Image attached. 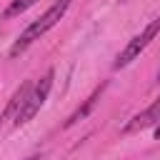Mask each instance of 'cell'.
<instances>
[{"mask_svg":"<svg viewBox=\"0 0 160 160\" xmlns=\"http://www.w3.org/2000/svg\"><path fill=\"white\" fill-rule=\"evenodd\" d=\"M30 85H32V82H22V85H20V88L15 90V95H12V100L8 102V108H5V112L0 115V122H2L5 118H15V112H18V110H20V105L25 102V95H28V90H30Z\"/></svg>","mask_w":160,"mask_h":160,"instance_id":"obj_5","label":"cell"},{"mask_svg":"<svg viewBox=\"0 0 160 160\" xmlns=\"http://www.w3.org/2000/svg\"><path fill=\"white\" fill-rule=\"evenodd\" d=\"M155 138L160 140V122H158V128H155Z\"/></svg>","mask_w":160,"mask_h":160,"instance_id":"obj_8","label":"cell"},{"mask_svg":"<svg viewBox=\"0 0 160 160\" xmlns=\"http://www.w3.org/2000/svg\"><path fill=\"white\" fill-rule=\"evenodd\" d=\"M158 80H160V70H158Z\"/></svg>","mask_w":160,"mask_h":160,"instance_id":"obj_10","label":"cell"},{"mask_svg":"<svg viewBox=\"0 0 160 160\" xmlns=\"http://www.w3.org/2000/svg\"><path fill=\"white\" fill-rule=\"evenodd\" d=\"M68 8H70V0H58L55 5H50V8H48L38 20H32V22H30L20 35H18V40H15V42H12V48H10V55L15 58V55H20L22 50H28L35 40H40L50 28H55V25L60 22V18L65 15V10H68Z\"/></svg>","mask_w":160,"mask_h":160,"instance_id":"obj_1","label":"cell"},{"mask_svg":"<svg viewBox=\"0 0 160 160\" xmlns=\"http://www.w3.org/2000/svg\"><path fill=\"white\" fill-rule=\"evenodd\" d=\"M100 92H102V88H98V90H95V92H92V95H90V98H88V102H85V105H82V108H80V110H75V112H72V115H70V118H68V122H65V125H72V122H78V120H80V118H85V115H88V112H90V108H92V105H95V100H98V98H100Z\"/></svg>","mask_w":160,"mask_h":160,"instance_id":"obj_6","label":"cell"},{"mask_svg":"<svg viewBox=\"0 0 160 160\" xmlns=\"http://www.w3.org/2000/svg\"><path fill=\"white\" fill-rule=\"evenodd\" d=\"M52 78H55V70H48L38 82L30 85V90H28V95H25V102L20 105V110H18L15 118H12L15 125H25V122L32 120L35 112L45 105V100H48V95H50V88H52Z\"/></svg>","mask_w":160,"mask_h":160,"instance_id":"obj_2","label":"cell"},{"mask_svg":"<svg viewBox=\"0 0 160 160\" xmlns=\"http://www.w3.org/2000/svg\"><path fill=\"white\" fill-rule=\"evenodd\" d=\"M158 32H160V18H155L150 25H145V30H142L140 35H135V38H132L122 50H120V55L115 58V70H120V68L130 65V62H132V60H135V58H138V55L150 45V40H152Z\"/></svg>","mask_w":160,"mask_h":160,"instance_id":"obj_3","label":"cell"},{"mask_svg":"<svg viewBox=\"0 0 160 160\" xmlns=\"http://www.w3.org/2000/svg\"><path fill=\"white\" fill-rule=\"evenodd\" d=\"M25 160H42L40 155H32V158H25Z\"/></svg>","mask_w":160,"mask_h":160,"instance_id":"obj_9","label":"cell"},{"mask_svg":"<svg viewBox=\"0 0 160 160\" xmlns=\"http://www.w3.org/2000/svg\"><path fill=\"white\" fill-rule=\"evenodd\" d=\"M158 122H160V98H155V102L150 108H145L140 115H135L125 125V132H135V130H142V128H150V125H158Z\"/></svg>","mask_w":160,"mask_h":160,"instance_id":"obj_4","label":"cell"},{"mask_svg":"<svg viewBox=\"0 0 160 160\" xmlns=\"http://www.w3.org/2000/svg\"><path fill=\"white\" fill-rule=\"evenodd\" d=\"M38 0H12L10 5H8V10L2 12V18H15V15H20V12H25L28 8H32Z\"/></svg>","mask_w":160,"mask_h":160,"instance_id":"obj_7","label":"cell"}]
</instances>
